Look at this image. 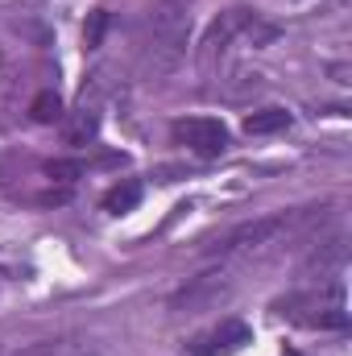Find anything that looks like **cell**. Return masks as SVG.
<instances>
[{
	"label": "cell",
	"instance_id": "obj_1",
	"mask_svg": "<svg viewBox=\"0 0 352 356\" xmlns=\"http://www.w3.org/2000/svg\"><path fill=\"white\" fill-rule=\"evenodd\" d=\"M191 4L195 0H154L150 4V67L154 75H166L178 67L182 50H186V29H191Z\"/></svg>",
	"mask_w": 352,
	"mask_h": 356
},
{
	"label": "cell",
	"instance_id": "obj_2",
	"mask_svg": "<svg viewBox=\"0 0 352 356\" xmlns=\"http://www.w3.org/2000/svg\"><path fill=\"white\" fill-rule=\"evenodd\" d=\"M278 311L303 327H344L349 323V311H344V286L340 282H328L323 290L315 294H290L278 302Z\"/></svg>",
	"mask_w": 352,
	"mask_h": 356
},
{
	"label": "cell",
	"instance_id": "obj_3",
	"mask_svg": "<svg viewBox=\"0 0 352 356\" xmlns=\"http://www.w3.org/2000/svg\"><path fill=\"white\" fill-rule=\"evenodd\" d=\"M311 216L307 211H278V216H262V220H249V224H237L232 232H224L211 253H253L262 245H278V236L303 228Z\"/></svg>",
	"mask_w": 352,
	"mask_h": 356
},
{
	"label": "cell",
	"instance_id": "obj_4",
	"mask_svg": "<svg viewBox=\"0 0 352 356\" xmlns=\"http://www.w3.org/2000/svg\"><path fill=\"white\" fill-rule=\"evenodd\" d=\"M170 137H175L178 145H186L191 154H199V158H220V154H228V145H232L228 129H224L220 120H211V116L175 120V124H170Z\"/></svg>",
	"mask_w": 352,
	"mask_h": 356
},
{
	"label": "cell",
	"instance_id": "obj_5",
	"mask_svg": "<svg viewBox=\"0 0 352 356\" xmlns=\"http://www.w3.org/2000/svg\"><path fill=\"white\" fill-rule=\"evenodd\" d=\"M245 344H253V327L241 323V319H224L220 327L195 336L191 340V353L195 356H228V353H241Z\"/></svg>",
	"mask_w": 352,
	"mask_h": 356
},
{
	"label": "cell",
	"instance_id": "obj_6",
	"mask_svg": "<svg viewBox=\"0 0 352 356\" xmlns=\"http://www.w3.org/2000/svg\"><path fill=\"white\" fill-rule=\"evenodd\" d=\"M228 290H232V282L224 273H203V277H195L191 286L178 290L175 298H170V307L175 311H186V315H199V311L216 307L220 298H228Z\"/></svg>",
	"mask_w": 352,
	"mask_h": 356
},
{
	"label": "cell",
	"instance_id": "obj_7",
	"mask_svg": "<svg viewBox=\"0 0 352 356\" xmlns=\"http://www.w3.org/2000/svg\"><path fill=\"white\" fill-rule=\"evenodd\" d=\"M253 17H257V8H249V4H232L228 13H220V17L207 25V33H203V63H207L216 50H224L232 38H241Z\"/></svg>",
	"mask_w": 352,
	"mask_h": 356
},
{
	"label": "cell",
	"instance_id": "obj_8",
	"mask_svg": "<svg viewBox=\"0 0 352 356\" xmlns=\"http://www.w3.org/2000/svg\"><path fill=\"white\" fill-rule=\"evenodd\" d=\"M349 261V245H344V236H332V241H323V245H315L311 249V257L303 261V277H311V282H332L340 269Z\"/></svg>",
	"mask_w": 352,
	"mask_h": 356
},
{
	"label": "cell",
	"instance_id": "obj_9",
	"mask_svg": "<svg viewBox=\"0 0 352 356\" xmlns=\"http://www.w3.org/2000/svg\"><path fill=\"white\" fill-rule=\"evenodd\" d=\"M290 129V112L286 108H257L245 116V133L249 137H269V133H286Z\"/></svg>",
	"mask_w": 352,
	"mask_h": 356
},
{
	"label": "cell",
	"instance_id": "obj_10",
	"mask_svg": "<svg viewBox=\"0 0 352 356\" xmlns=\"http://www.w3.org/2000/svg\"><path fill=\"white\" fill-rule=\"evenodd\" d=\"M104 211H112V216H120V211H133L137 203H141V182L137 178H125V182H116L112 191H104Z\"/></svg>",
	"mask_w": 352,
	"mask_h": 356
},
{
	"label": "cell",
	"instance_id": "obj_11",
	"mask_svg": "<svg viewBox=\"0 0 352 356\" xmlns=\"http://www.w3.org/2000/svg\"><path fill=\"white\" fill-rule=\"evenodd\" d=\"M95 133H99V112L95 108H79L67 120V145H88V141H95Z\"/></svg>",
	"mask_w": 352,
	"mask_h": 356
},
{
	"label": "cell",
	"instance_id": "obj_12",
	"mask_svg": "<svg viewBox=\"0 0 352 356\" xmlns=\"http://www.w3.org/2000/svg\"><path fill=\"white\" fill-rule=\"evenodd\" d=\"M29 116H33L38 124H54V120H63V99H58V91H38L33 104H29Z\"/></svg>",
	"mask_w": 352,
	"mask_h": 356
},
{
	"label": "cell",
	"instance_id": "obj_13",
	"mask_svg": "<svg viewBox=\"0 0 352 356\" xmlns=\"http://www.w3.org/2000/svg\"><path fill=\"white\" fill-rule=\"evenodd\" d=\"M108 25H112V17H108V8H95L88 17V25H83V46L88 50H99V42H104V33H108Z\"/></svg>",
	"mask_w": 352,
	"mask_h": 356
},
{
	"label": "cell",
	"instance_id": "obj_14",
	"mask_svg": "<svg viewBox=\"0 0 352 356\" xmlns=\"http://www.w3.org/2000/svg\"><path fill=\"white\" fill-rule=\"evenodd\" d=\"M245 38H249L253 46H269V42L278 38V25H269V21H262V13H257V17H253V21L245 25Z\"/></svg>",
	"mask_w": 352,
	"mask_h": 356
},
{
	"label": "cell",
	"instance_id": "obj_15",
	"mask_svg": "<svg viewBox=\"0 0 352 356\" xmlns=\"http://www.w3.org/2000/svg\"><path fill=\"white\" fill-rule=\"evenodd\" d=\"M46 175L58 178V182H75L83 175V162H46Z\"/></svg>",
	"mask_w": 352,
	"mask_h": 356
}]
</instances>
